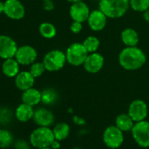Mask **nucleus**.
Listing matches in <instances>:
<instances>
[{"mask_svg": "<svg viewBox=\"0 0 149 149\" xmlns=\"http://www.w3.org/2000/svg\"><path fill=\"white\" fill-rule=\"evenodd\" d=\"M10 117H11V114L6 109H3V111H0V121L1 122H3V123L9 122L11 119Z\"/></svg>", "mask_w": 149, "mask_h": 149, "instance_id": "nucleus-31", "label": "nucleus"}, {"mask_svg": "<svg viewBox=\"0 0 149 149\" xmlns=\"http://www.w3.org/2000/svg\"><path fill=\"white\" fill-rule=\"evenodd\" d=\"M55 140L53 130L46 126H39L34 129L30 134L29 141L30 144L38 149L51 146L53 142Z\"/></svg>", "mask_w": 149, "mask_h": 149, "instance_id": "nucleus-3", "label": "nucleus"}, {"mask_svg": "<svg viewBox=\"0 0 149 149\" xmlns=\"http://www.w3.org/2000/svg\"><path fill=\"white\" fill-rule=\"evenodd\" d=\"M89 54L90 53L88 52L84 45L78 42L71 44L65 53L67 61L74 67L84 65Z\"/></svg>", "mask_w": 149, "mask_h": 149, "instance_id": "nucleus-4", "label": "nucleus"}, {"mask_svg": "<svg viewBox=\"0 0 149 149\" xmlns=\"http://www.w3.org/2000/svg\"><path fill=\"white\" fill-rule=\"evenodd\" d=\"M42 1H47V0H42Z\"/></svg>", "mask_w": 149, "mask_h": 149, "instance_id": "nucleus-39", "label": "nucleus"}, {"mask_svg": "<svg viewBox=\"0 0 149 149\" xmlns=\"http://www.w3.org/2000/svg\"><path fill=\"white\" fill-rule=\"evenodd\" d=\"M33 119L38 126L49 127L54 122V116L51 111L46 108H38L34 111Z\"/></svg>", "mask_w": 149, "mask_h": 149, "instance_id": "nucleus-14", "label": "nucleus"}, {"mask_svg": "<svg viewBox=\"0 0 149 149\" xmlns=\"http://www.w3.org/2000/svg\"><path fill=\"white\" fill-rule=\"evenodd\" d=\"M58 93L52 88L45 89L41 91V102L46 105L54 104L58 100Z\"/></svg>", "mask_w": 149, "mask_h": 149, "instance_id": "nucleus-23", "label": "nucleus"}, {"mask_svg": "<svg viewBox=\"0 0 149 149\" xmlns=\"http://www.w3.org/2000/svg\"><path fill=\"white\" fill-rule=\"evenodd\" d=\"M121 40L126 47H136L139 43V34L132 28H125L121 33Z\"/></svg>", "mask_w": 149, "mask_h": 149, "instance_id": "nucleus-20", "label": "nucleus"}, {"mask_svg": "<svg viewBox=\"0 0 149 149\" xmlns=\"http://www.w3.org/2000/svg\"><path fill=\"white\" fill-rule=\"evenodd\" d=\"M115 124H116V126L119 128L122 132H128L132 129L135 122L128 115V113L127 114L122 113V114H119L116 118Z\"/></svg>", "mask_w": 149, "mask_h": 149, "instance_id": "nucleus-21", "label": "nucleus"}, {"mask_svg": "<svg viewBox=\"0 0 149 149\" xmlns=\"http://www.w3.org/2000/svg\"><path fill=\"white\" fill-rule=\"evenodd\" d=\"M146 61L145 53L137 46L125 47L118 55L120 66L126 70H137L142 68Z\"/></svg>", "mask_w": 149, "mask_h": 149, "instance_id": "nucleus-1", "label": "nucleus"}, {"mask_svg": "<svg viewBox=\"0 0 149 149\" xmlns=\"http://www.w3.org/2000/svg\"><path fill=\"white\" fill-rule=\"evenodd\" d=\"M104 143L111 149H117L124 142L123 132L116 125L108 126L103 133Z\"/></svg>", "mask_w": 149, "mask_h": 149, "instance_id": "nucleus-7", "label": "nucleus"}, {"mask_svg": "<svg viewBox=\"0 0 149 149\" xmlns=\"http://www.w3.org/2000/svg\"><path fill=\"white\" fill-rule=\"evenodd\" d=\"M21 100L22 103L31 106H35L41 102V91L34 89L33 87L24 91L21 95Z\"/></svg>", "mask_w": 149, "mask_h": 149, "instance_id": "nucleus-19", "label": "nucleus"}, {"mask_svg": "<svg viewBox=\"0 0 149 149\" xmlns=\"http://www.w3.org/2000/svg\"><path fill=\"white\" fill-rule=\"evenodd\" d=\"M104 64V59L103 55L96 52V53L89 54L83 66L88 73L97 74L103 68Z\"/></svg>", "mask_w": 149, "mask_h": 149, "instance_id": "nucleus-13", "label": "nucleus"}, {"mask_svg": "<svg viewBox=\"0 0 149 149\" xmlns=\"http://www.w3.org/2000/svg\"><path fill=\"white\" fill-rule=\"evenodd\" d=\"M95 1H99V0H95Z\"/></svg>", "mask_w": 149, "mask_h": 149, "instance_id": "nucleus-40", "label": "nucleus"}, {"mask_svg": "<svg viewBox=\"0 0 149 149\" xmlns=\"http://www.w3.org/2000/svg\"><path fill=\"white\" fill-rule=\"evenodd\" d=\"M53 132L54 135V138L58 141H61L66 139L70 132V127L67 123L61 122L54 125L53 129Z\"/></svg>", "mask_w": 149, "mask_h": 149, "instance_id": "nucleus-22", "label": "nucleus"}, {"mask_svg": "<svg viewBox=\"0 0 149 149\" xmlns=\"http://www.w3.org/2000/svg\"><path fill=\"white\" fill-rule=\"evenodd\" d=\"M68 1L69 3H72V4H74V3H77V2L84 1V0H68Z\"/></svg>", "mask_w": 149, "mask_h": 149, "instance_id": "nucleus-36", "label": "nucleus"}, {"mask_svg": "<svg viewBox=\"0 0 149 149\" xmlns=\"http://www.w3.org/2000/svg\"><path fill=\"white\" fill-rule=\"evenodd\" d=\"M4 6H5V2H2L0 0V14L4 13Z\"/></svg>", "mask_w": 149, "mask_h": 149, "instance_id": "nucleus-35", "label": "nucleus"}, {"mask_svg": "<svg viewBox=\"0 0 149 149\" xmlns=\"http://www.w3.org/2000/svg\"><path fill=\"white\" fill-rule=\"evenodd\" d=\"M60 141H58V140H54V142H53V144H52V146H51V147H53L54 149H57V148H59L60 147V143H59Z\"/></svg>", "mask_w": 149, "mask_h": 149, "instance_id": "nucleus-34", "label": "nucleus"}, {"mask_svg": "<svg viewBox=\"0 0 149 149\" xmlns=\"http://www.w3.org/2000/svg\"><path fill=\"white\" fill-rule=\"evenodd\" d=\"M13 141V135L6 129H0V148L9 147Z\"/></svg>", "mask_w": 149, "mask_h": 149, "instance_id": "nucleus-25", "label": "nucleus"}, {"mask_svg": "<svg viewBox=\"0 0 149 149\" xmlns=\"http://www.w3.org/2000/svg\"><path fill=\"white\" fill-rule=\"evenodd\" d=\"M43 7L46 11L47 12H50V11H53L54 8V5L53 3L52 0H47V1H44L43 3Z\"/></svg>", "mask_w": 149, "mask_h": 149, "instance_id": "nucleus-32", "label": "nucleus"}, {"mask_svg": "<svg viewBox=\"0 0 149 149\" xmlns=\"http://www.w3.org/2000/svg\"><path fill=\"white\" fill-rule=\"evenodd\" d=\"M40 149H54V148L51 146H47V147H43V148H40Z\"/></svg>", "mask_w": 149, "mask_h": 149, "instance_id": "nucleus-37", "label": "nucleus"}, {"mask_svg": "<svg viewBox=\"0 0 149 149\" xmlns=\"http://www.w3.org/2000/svg\"><path fill=\"white\" fill-rule=\"evenodd\" d=\"M14 148L15 149H30V146L27 141L24 139H19L15 142Z\"/></svg>", "mask_w": 149, "mask_h": 149, "instance_id": "nucleus-30", "label": "nucleus"}, {"mask_svg": "<svg viewBox=\"0 0 149 149\" xmlns=\"http://www.w3.org/2000/svg\"><path fill=\"white\" fill-rule=\"evenodd\" d=\"M90 14V8L84 1L72 4L69 9V15L73 21L84 23L88 20Z\"/></svg>", "mask_w": 149, "mask_h": 149, "instance_id": "nucleus-12", "label": "nucleus"}, {"mask_svg": "<svg viewBox=\"0 0 149 149\" xmlns=\"http://www.w3.org/2000/svg\"><path fill=\"white\" fill-rule=\"evenodd\" d=\"M134 141L141 147H149V122L142 120L136 122L131 130Z\"/></svg>", "mask_w": 149, "mask_h": 149, "instance_id": "nucleus-6", "label": "nucleus"}, {"mask_svg": "<svg viewBox=\"0 0 149 149\" xmlns=\"http://www.w3.org/2000/svg\"><path fill=\"white\" fill-rule=\"evenodd\" d=\"M130 7V0H99V10L107 18L123 17Z\"/></svg>", "mask_w": 149, "mask_h": 149, "instance_id": "nucleus-2", "label": "nucleus"}, {"mask_svg": "<svg viewBox=\"0 0 149 149\" xmlns=\"http://www.w3.org/2000/svg\"><path fill=\"white\" fill-rule=\"evenodd\" d=\"M143 19L146 22L149 23V9H147L143 13Z\"/></svg>", "mask_w": 149, "mask_h": 149, "instance_id": "nucleus-33", "label": "nucleus"}, {"mask_svg": "<svg viewBox=\"0 0 149 149\" xmlns=\"http://www.w3.org/2000/svg\"><path fill=\"white\" fill-rule=\"evenodd\" d=\"M83 30V23L74 21L70 26V31L73 33H79Z\"/></svg>", "mask_w": 149, "mask_h": 149, "instance_id": "nucleus-29", "label": "nucleus"}, {"mask_svg": "<svg viewBox=\"0 0 149 149\" xmlns=\"http://www.w3.org/2000/svg\"><path fill=\"white\" fill-rule=\"evenodd\" d=\"M2 72L7 77L15 78L20 72V64L14 57L6 59L2 63Z\"/></svg>", "mask_w": 149, "mask_h": 149, "instance_id": "nucleus-17", "label": "nucleus"}, {"mask_svg": "<svg viewBox=\"0 0 149 149\" xmlns=\"http://www.w3.org/2000/svg\"><path fill=\"white\" fill-rule=\"evenodd\" d=\"M4 13L13 20L22 19L26 15V8L19 0H6Z\"/></svg>", "mask_w": 149, "mask_h": 149, "instance_id": "nucleus-8", "label": "nucleus"}, {"mask_svg": "<svg viewBox=\"0 0 149 149\" xmlns=\"http://www.w3.org/2000/svg\"><path fill=\"white\" fill-rule=\"evenodd\" d=\"M30 73L33 76L37 78L41 77L46 71V68L43 62H33L32 65H30Z\"/></svg>", "mask_w": 149, "mask_h": 149, "instance_id": "nucleus-28", "label": "nucleus"}, {"mask_svg": "<svg viewBox=\"0 0 149 149\" xmlns=\"http://www.w3.org/2000/svg\"><path fill=\"white\" fill-rule=\"evenodd\" d=\"M88 24L92 31L99 32L102 31L107 24V17L99 9L91 13L88 18Z\"/></svg>", "mask_w": 149, "mask_h": 149, "instance_id": "nucleus-15", "label": "nucleus"}, {"mask_svg": "<svg viewBox=\"0 0 149 149\" xmlns=\"http://www.w3.org/2000/svg\"><path fill=\"white\" fill-rule=\"evenodd\" d=\"M37 51L34 47L29 45H24L18 48L14 58L22 66L32 65L37 58Z\"/></svg>", "mask_w": 149, "mask_h": 149, "instance_id": "nucleus-9", "label": "nucleus"}, {"mask_svg": "<svg viewBox=\"0 0 149 149\" xmlns=\"http://www.w3.org/2000/svg\"><path fill=\"white\" fill-rule=\"evenodd\" d=\"M130 7L139 13H144L149 9V0H130Z\"/></svg>", "mask_w": 149, "mask_h": 149, "instance_id": "nucleus-27", "label": "nucleus"}, {"mask_svg": "<svg viewBox=\"0 0 149 149\" xmlns=\"http://www.w3.org/2000/svg\"><path fill=\"white\" fill-rule=\"evenodd\" d=\"M73 149H81V148H79V147H74Z\"/></svg>", "mask_w": 149, "mask_h": 149, "instance_id": "nucleus-38", "label": "nucleus"}, {"mask_svg": "<svg viewBox=\"0 0 149 149\" xmlns=\"http://www.w3.org/2000/svg\"><path fill=\"white\" fill-rule=\"evenodd\" d=\"M67 61L66 54L58 49H54L47 53L43 58V63L46 70L49 72H55L61 69Z\"/></svg>", "mask_w": 149, "mask_h": 149, "instance_id": "nucleus-5", "label": "nucleus"}, {"mask_svg": "<svg viewBox=\"0 0 149 149\" xmlns=\"http://www.w3.org/2000/svg\"><path fill=\"white\" fill-rule=\"evenodd\" d=\"M148 113V108L146 104L141 99H136L132 101L128 108V115L136 122L145 120Z\"/></svg>", "mask_w": 149, "mask_h": 149, "instance_id": "nucleus-11", "label": "nucleus"}, {"mask_svg": "<svg viewBox=\"0 0 149 149\" xmlns=\"http://www.w3.org/2000/svg\"><path fill=\"white\" fill-rule=\"evenodd\" d=\"M33 106H31L29 104H26L25 103L20 104L15 110L14 115L16 118L22 123L28 122L31 120L34 114V110L33 108Z\"/></svg>", "mask_w": 149, "mask_h": 149, "instance_id": "nucleus-18", "label": "nucleus"}, {"mask_svg": "<svg viewBox=\"0 0 149 149\" xmlns=\"http://www.w3.org/2000/svg\"><path fill=\"white\" fill-rule=\"evenodd\" d=\"M39 31L40 35L45 39H53L56 35V28L55 26L49 22H43L40 25Z\"/></svg>", "mask_w": 149, "mask_h": 149, "instance_id": "nucleus-24", "label": "nucleus"}, {"mask_svg": "<svg viewBox=\"0 0 149 149\" xmlns=\"http://www.w3.org/2000/svg\"><path fill=\"white\" fill-rule=\"evenodd\" d=\"M90 54L96 53L100 46V40L95 36H88L83 42Z\"/></svg>", "mask_w": 149, "mask_h": 149, "instance_id": "nucleus-26", "label": "nucleus"}, {"mask_svg": "<svg viewBox=\"0 0 149 149\" xmlns=\"http://www.w3.org/2000/svg\"><path fill=\"white\" fill-rule=\"evenodd\" d=\"M16 41L8 35H0V58L6 60L13 58L18 50Z\"/></svg>", "mask_w": 149, "mask_h": 149, "instance_id": "nucleus-10", "label": "nucleus"}, {"mask_svg": "<svg viewBox=\"0 0 149 149\" xmlns=\"http://www.w3.org/2000/svg\"><path fill=\"white\" fill-rule=\"evenodd\" d=\"M14 83L19 91H24L33 87L35 77L30 73V71H20L16 76Z\"/></svg>", "mask_w": 149, "mask_h": 149, "instance_id": "nucleus-16", "label": "nucleus"}]
</instances>
